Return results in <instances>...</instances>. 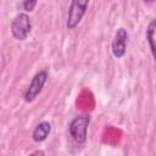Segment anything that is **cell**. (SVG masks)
Wrapping results in <instances>:
<instances>
[{
	"mask_svg": "<svg viewBox=\"0 0 156 156\" xmlns=\"http://www.w3.org/2000/svg\"><path fill=\"white\" fill-rule=\"evenodd\" d=\"M30 156H45V154H44V151H41V150H37V151H34L33 154H30Z\"/></svg>",
	"mask_w": 156,
	"mask_h": 156,
	"instance_id": "9",
	"label": "cell"
},
{
	"mask_svg": "<svg viewBox=\"0 0 156 156\" xmlns=\"http://www.w3.org/2000/svg\"><path fill=\"white\" fill-rule=\"evenodd\" d=\"M50 132H51V123L48 121H43V122L38 123L37 127L34 128V130L32 133V138L35 143H41L49 136Z\"/></svg>",
	"mask_w": 156,
	"mask_h": 156,
	"instance_id": "6",
	"label": "cell"
},
{
	"mask_svg": "<svg viewBox=\"0 0 156 156\" xmlns=\"http://www.w3.org/2000/svg\"><path fill=\"white\" fill-rule=\"evenodd\" d=\"M10 29H11L12 35L16 39L24 40L28 37V34L30 33V29H32V22H30L29 16L24 12L17 13L11 21Z\"/></svg>",
	"mask_w": 156,
	"mask_h": 156,
	"instance_id": "2",
	"label": "cell"
},
{
	"mask_svg": "<svg viewBox=\"0 0 156 156\" xmlns=\"http://www.w3.org/2000/svg\"><path fill=\"white\" fill-rule=\"evenodd\" d=\"M146 40L156 62V20H151L146 28Z\"/></svg>",
	"mask_w": 156,
	"mask_h": 156,
	"instance_id": "7",
	"label": "cell"
},
{
	"mask_svg": "<svg viewBox=\"0 0 156 156\" xmlns=\"http://www.w3.org/2000/svg\"><path fill=\"white\" fill-rule=\"evenodd\" d=\"M88 1L87 0H73L69 4L68 13H67V21L66 26L68 29H73L78 26L82 17L84 16L87 9H88Z\"/></svg>",
	"mask_w": 156,
	"mask_h": 156,
	"instance_id": "3",
	"label": "cell"
},
{
	"mask_svg": "<svg viewBox=\"0 0 156 156\" xmlns=\"http://www.w3.org/2000/svg\"><path fill=\"white\" fill-rule=\"evenodd\" d=\"M127 40H128V33L123 27H119L116 33L115 38L112 40V54L115 57L121 58L126 54L127 49Z\"/></svg>",
	"mask_w": 156,
	"mask_h": 156,
	"instance_id": "5",
	"label": "cell"
},
{
	"mask_svg": "<svg viewBox=\"0 0 156 156\" xmlns=\"http://www.w3.org/2000/svg\"><path fill=\"white\" fill-rule=\"evenodd\" d=\"M48 80V72L46 71H39L32 79L30 84L28 85L26 93H24V100L27 102L33 101L43 90L44 84Z\"/></svg>",
	"mask_w": 156,
	"mask_h": 156,
	"instance_id": "4",
	"label": "cell"
},
{
	"mask_svg": "<svg viewBox=\"0 0 156 156\" xmlns=\"http://www.w3.org/2000/svg\"><path fill=\"white\" fill-rule=\"evenodd\" d=\"M35 5H37V1H35V0H24V1L22 2V7H23L26 11H32Z\"/></svg>",
	"mask_w": 156,
	"mask_h": 156,
	"instance_id": "8",
	"label": "cell"
},
{
	"mask_svg": "<svg viewBox=\"0 0 156 156\" xmlns=\"http://www.w3.org/2000/svg\"><path fill=\"white\" fill-rule=\"evenodd\" d=\"M89 123H90V116L89 115L77 116L69 122L68 132L76 143L83 144L87 140V130H88Z\"/></svg>",
	"mask_w": 156,
	"mask_h": 156,
	"instance_id": "1",
	"label": "cell"
}]
</instances>
